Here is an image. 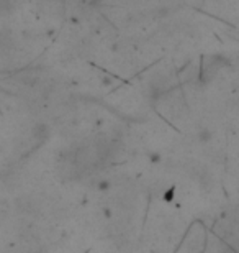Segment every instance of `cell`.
I'll list each match as a JSON object with an SVG mask.
<instances>
[{
    "label": "cell",
    "mask_w": 239,
    "mask_h": 253,
    "mask_svg": "<svg viewBox=\"0 0 239 253\" xmlns=\"http://www.w3.org/2000/svg\"><path fill=\"white\" fill-rule=\"evenodd\" d=\"M33 136L38 140H46L49 136V126L46 124H38L33 128Z\"/></svg>",
    "instance_id": "6da1fadb"
},
{
    "label": "cell",
    "mask_w": 239,
    "mask_h": 253,
    "mask_svg": "<svg viewBox=\"0 0 239 253\" xmlns=\"http://www.w3.org/2000/svg\"><path fill=\"white\" fill-rule=\"evenodd\" d=\"M198 140H200L202 143L210 141L211 140V131L210 130H200V131H198Z\"/></svg>",
    "instance_id": "7a4b0ae2"
},
{
    "label": "cell",
    "mask_w": 239,
    "mask_h": 253,
    "mask_svg": "<svg viewBox=\"0 0 239 253\" xmlns=\"http://www.w3.org/2000/svg\"><path fill=\"white\" fill-rule=\"evenodd\" d=\"M108 188H110V183H108V181H100L99 186H97V189H99V191H106Z\"/></svg>",
    "instance_id": "3957f363"
}]
</instances>
